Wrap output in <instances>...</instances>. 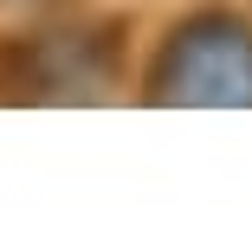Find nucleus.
Segmentation results:
<instances>
[{"mask_svg":"<svg viewBox=\"0 0 252 245\" xmlns=\"http://www.w3.org/2000/svg\"><path fill=\"white\" fill-rule=\"evenodd\" d=\"M156 97H168V104H252V26L233 13L188 20L156 65Z\"/></svg>","mask_w":252,"mask_h":245,"instance_id":"obj_1","label":"nucleus"}]
</instances>
